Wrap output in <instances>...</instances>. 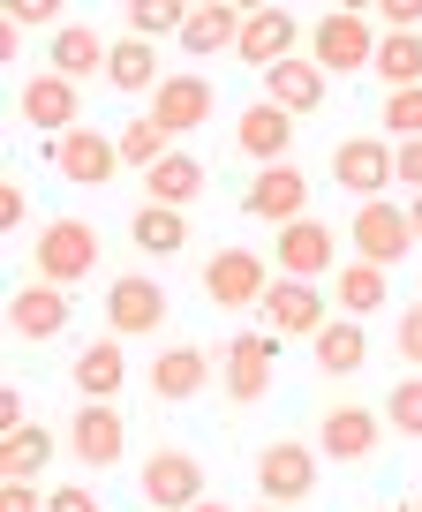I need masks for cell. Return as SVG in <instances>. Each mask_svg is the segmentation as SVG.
Segmentation results:
<instances>
[{
    "instance_id": "obj_1",
    "label": "cell",
    "mask_w": 422,
    "mask_h": 512,
    "mask_svg": "<svg viewBox=\"0 0 422 512\" xmlns=\"http://www.w3.org/2000/svg\"><path fill=\"white\" fill-rule=\"evenodd\" d=\"M31 272L46 279V287H83V279L98 272V226L83 219V211H53V219L38 226Z\"/></svg>"
},
{
    "instance_id": "obj_2",
    "label": "cell",
    "mask_w": 422,
    "mask_h": 512,
    "mask_svg": "<svg viewBox=\"0 0 422 512\" xmlns=\"http://www.w3.org/2000/svg\"><path fill=\"white\" fill-rule=\"evenodd\" d=\"M377 16H362V8H325V16L309 23V61L325 68V76H362V68L377 61Z\"/></svg>"
},
{
    "instance_id": "obj_3",
    "label": "cell",
    "mask_w": 422,
    "mask_h": 512,
    "mask_svg": "<svg viewBox=\"0 0 422 512\" xmlns=\"http://www.w3.org/2000/svg\"><path fill=\"white\" fill-rule=\"evenodd\" d=\"M272 256H257V249H211L204 256V302L211 309H227V317H242V309H257L264 302V287H272Z\"/></svg>"
},
{
    "instance_id": "obj_4",
    "label": "cell",
    "mask_w": 422,
    "mask_h": 512,
    "mask_svg": "<svg viewBox=\"0 0 422 512\" xmlns=\"http://www.w3.org/2000/svg\"><path fill=\"white\" fill-rule=\"evenodd\" d=\"M347 241H355L362 264L392 272V264H407V249H415V226H407V211L392 204V196H370V204L347 211Z\"/></svg>"
},
{
    "instance_id": "obj_5",
    "label": "cell",
    "mask_w": 422,
    "mask_h": 512,
    "mask_svg": "<svg viewBox=\"0 0 422 512\" xmlns=\"http://www.w3.org/2000/svg\"><path fill=\"white\" fill-rule=\"evenodd\" d=\"M136 497H144L151 512H189L196 497H204V460H196L189 445H159L136 467Z\"/></svg>"
},
{
    "instance_id": "obj_6",
    "label": "cell",
    "mask_w": 422,
    "mask_h": 512,
    "mask_svg": "<svg viewBox=\"0 0 422 512\" xmlns=\"http://www.w3.org/2000/svg\"><path fill=\"white\" fill-rule=\"evenodd\" d=\"M166 317H174V302H166V287H159L151 272H121V279H106V332H114V339L166 332Z\"/></svg>"
},
{
    "instance_id": "obj_7",
    "label": "cell",
    "mask_w": 422,
    "mask_h": 512,
    "mask_svg": "<svg viewBox=\"0 0 422 512\" xmlns=\"http://www.w3.org/2000/svg\"><path fill=\"white\" fill-rule=\"evenodd\" d=\"M257 317H264L272 339H317L332 324V309H325V287H317V279H272Z\"/></svg>"
},
{
    "instance_id": "obj_8",
    "label": "cell",
    "mask_w": 422,
    "mask_h": 512,
    "mask_svg": "<svg viewBox=\"0 0 422 512\" xmlns=\"http://www.w3.org/2000/svg\"><path fill=\"white\" fill-rule=\"evenodd\" d=\"M317 490V445H294V437H272L257 452V497L264 505H302Z\"/></svg>"
},
{
    "instance_id": "obj_9",
    "label": "cell",
    "mask_w": 422,
    "mask_h": 512,
    "mask_svg": "<svg viewBox=\"0 0 422 512\" xmlns=\"http://www.w3.org/2000/svg\"><path fill=\"white\" fill-rule=\"evenodd\" d=\"M242 211L249 219H264V226H294V219H309V174L302 166H257L249 174V189H242Z\"/></svg>"
},
{
    "instance_id": "obj_10",
    "label": "cell",
    "mask_w": 422,
    "mask_h": 512,
    "mask_svg": "<svg viewBox=\"0 0 422 512\" xmlns=\"http://www.w3.org/2000/svg\"><path fill=\"white\" fill-rule=\"evenodd\" d=\"M53 174L61 181H76V189H106V181L121 174V144L106 136V128H68L61 144H53Z\"/></svg>"
},
{
    "instance_id": "obj_11",
    "label": "cell",
    "mask_w": 422,
    "mask_h": 512,
    "mask_svg": "<svg viewBox=\"0 0 422 512\" xmlns=\"http://www.w3.org/2000/svg\"><path fill=\"white\" fill-rule=\"evenodd\" d=\"M68 452H76L83 467H114L121 452H129V415H121L114 400H83L76 415H68Z\"/></svg>"
},
{
    "instance_id": "obj_12",
    "label": "cell",
    "mask_w": 422,
    "mask_h": 512,
    "mask_svg": "<svg viewBox=\"0 0 422 512\" xmlns=\"http://www.w3.org/2000/svg\"><path fill=\"white\" fill-rule=\"evenodd\" d=\"M144 384L159 392L166 407H181V400H196V392H211V347H196V339H166V347L151 354Z\"/></svg>"
},
{
    "instance_id": "obj_13",
    "label": "cell",
    "mask_w": 422,
    "mask_h": 512,
    "mask_svg": "<svg viewBox=\"0 0 422 512\" xmlns=\"http://www.w3.org/2000/svg\"><path fill=\"white\" fill-rule=\"evenodd\" d=\"M23 121L38 128V136H53L61 144L68 128H83V83H68V76H53V68H38L31 83H23Z\"/></svg>"
},
{
    "instance_id": "obj_14",
    "label": "cell",
    "mask_w": 422,
    "mask_h": 512,
    "mask_svg": "<svg viewBox=\"0 0 422 512\" xmlns=\"http://www.w3.org/2000/svg\"><path fill=\"white\" fill-rule=\"evenodd\" d=\"M332 181H340L355 204L385 196L392 189V144L385 136H347V144H332Z\"/></svg>"
},
{
    "instance_id": "obj_15",
    "label": "cell",
    "mask_w": 422,
    "mask_h": 512,
    "mask_svg": "<svg viewBox=\"0 0 422 512\" xmlns=\"http://www.w3.org/2000/svg\"><path fill=\"white\" fill-rule=\"evenodd\" d=\"M332 256H340V241H332V226L309 211V219L279 226V249H272V272L279 279H325L332 272Z\"/></svg>"
},
{
    "instance_id": "obj_16",
    "label": "cell",
    "mask_w": 422,
    "mask_h": 512,
    "mask_svg": "<svg viewBox=\"0 0 422 512\" xmlns=\"http://www.w3.org/2000/svg\"><path fill=\"white\" fill-rule=\"evenodd\" d=\"M234 151H242L249 166H287V151H294V113H279L272 98L242 106V113H234Z\"/></svg>"
},
{
    "instance_id": "obj_17",
    "label": "cell",
    "mask_w": 422,
    "mask_h": 512,
    "mask_svg": "<svg viewBox=\"0 0 422 512\" xmlns=\"http://www.w3.org/2000/svg\"><path fill=\"white\" fill-rule=\"evenodd\" d=\"M211 113H219V91H211L204 76H189V68H181V76H166L159 91H151V121H159L166 136H196Z\"/></svg>"
},
{
    "instance_id": "obj_18",
    "label": "cell",
    "mask_w": 422,
    "mask_h": 512,
    "mask_svg": "<svg viewBox=\"0 0 422 512\" xmlns=\"http://www.w3.org/2000/svg\"><path fill=\"white\" fill-rule=\"evenodd\" d=\"M272 362H279V339L272 332H234L227 339V400L234 407H257L272 392Z\"/></svg>"
},
{
    "instance_id": "obj_19",
    "label": "cell",
    "mask_w": 422,
    "mask_h": 512,
    "mask_svg": "<svg viewBox=\"0 0 422 512\" xmlns=\"http://www.w3.org/2000/svg\"><path fill=\"white\" fill-rule=\"evenodd\" d=\"M317 452H325V460H340V467L377 460V415H370V407H355V400L325 407V415H317Z\"/></svg>"
},
{
    "instance_id": "obj_20",
    "label": "cell",
    "mask_w": 422,
    "mask_h": 512,
    "mask_svg": "<svg viewBox=\"0 0 422 512\" xmlns=\"http://www.w3.org/2000/svg\"><path fill=\"white\" fill-rule=\"evenodd\" d=\"M68 317H76V302H68V287H46V279H31V287L8 302V332L31 339V347H46V339L68 332Z\"/></svg>"
},
{
    "instance_id": "obj_21",
    "label": "cell",
    "mask_w": 422,
    "mask_h": 512,
    "mask_svg": "<svg viewBox=\"0 0 422 512\" xmlns=\"http://www.w3.org/2000/svg\"><path fill=\"white\" fill-rule=\"evenodd\" d=\"M294 38H302V23H294L287 8H249V23H242V46H234V53H242V61L264 76V68L294 61Z\"/></svg>"
},
{
    "instance_id": "obj_22",
    "label": "cell",
    "mask_w": 422,
    "mask_h": 512,
    "mask_svg": "<svg viewBox=\"0 0 422 512\" xmlns=\"http://www.w3.org/2000/svg\"><path fill=\"white\" fill-rule=\"evenodd\" d=\"M325 68L309 61V53H294V61H279V68H264V98H272L279 113H294V121H302V113H317L325 106Z\"/></svg>"
},
{
    "instance_id": "obj_23",
    "label": "cell",
    "mask_w": 422,
    "mask_h": 512,
    "mask_svg": "<svg viewBox=\"0 0 422 512\" xmlns=\"http://www.w3.org/2000/svg\"><path fill=\"white\" fill-rule=\"evenodd\" d=\"M242 23H249V8H227V0H204V8H189V23H181V53L211 61V53L242 46Z\"/></svg>"
},
{
    "instance_id": "obj_24",
    "label": "cell",
    "mask_w": 422,
    "mask_h": 512,
    "mask_svg": "<svg viewBox=\"0 0 422 512\" xmlns=\"http://www.w3.org/2000/svg\"><path fill=\"white\" fill-rule=\"evenodd\" d=\"M106 38H98V23H61L53 31V76H68V83H98L106 76Z\"/></svg>"
},
{
    "instance_id": "obj_25",
    "label": "cell",
    "mask_w": 422,
    "mask_h": 512,
    "mask_svg": "<svg viewBox=\"0 0 422 512\" xmlns=\"http://www.w3.org/2000/svg\"><path fill=\"white\" fill-rule=\"evenodd\" d=\"M309 362H317V377H355V369L370 362V332H362L355 317H332L325 332L309 339Z\"/></svg>"
},
{
    "instance_id": "obj_26",
    "label": "cell",
    "mask_w": 422,
    "mask_h": 512,
    "mask_svg": "<svg viewBox=\"0 0 422 512\" xmlns=\"http://www.w3.org/2000/svg\"><path fill=\"white\" fill-rule=\"evenodd\" d=\"M68 377H76L83 400H114L121 384H129V354H121V339H114V332L91 339V347L76 354V369H68Z\"/></svg>"
},
{
    "instance_id": "obj_27",
    "label": "cell",
    "mask_w": 422,
    "mask_h": 512,
    "mask_svg": "<svg viewBox=\"0 0 422 512\" xmlns=\"http://www.w3.org/2000/svg\"><path fill=\"white\" fill-rule=\"evenodd\" d=\"M196 196H204V166L189 159V151H166L159 166L144 174V204H166V211H189Z\"/></svg>"
},
{
    "instance_id": "obj_28",
    "label": "cell",
    "mask_w": 422,
    "mask_h": 512,
    "mask_svg": "<svg viewBox=\"0 0 422 512\" xmlns=\"http://www.w3.org/2000/svg\"><path fill=\"white\" fill-rule=\"evenodd\" d=\"M332 294H340V317H377V309H385V272H377V264H362V256H355V264H340V272H332Z\"/></svg>"
},
{
    "instance_id": "obj_29",
    "label": "cell",
    "mask_w": 422,
    "mask_h": 512,
    "mask_svg": "<svg viewBox=\"0 0 422 512\" xmlns=\"http://www.w3.org/2000/svg\"><path fill=\"white\" fill-rule=\"evenodd\" d=\"M370 76L385 83V91H415V83H422V31H392V38H377Z\"/></svg>"
},
{
    "instance_id": "obj_30",
    "label": "cell",
    "mask_w": 422,
    "mask_h": 512,
    "mask_svg": "<svg viewBox=\"0 0 422 512\" xmlns=\"http://www.w3.org/2000/svg\"><path fill=\"white\" fill-rule=\"evenodd\" d=\"M46 460H53V430L46 422H23L16 437H0V482H38Z\"/></svg>"
},
{
    "instance_id": "obj_31",
    "label": "cell",
    "mask_w": 422,
    "mask_h": 512,
    "mask_svg": "<svg viewBox=\"0 0 422 512\" xmlns=\"http://www.w3.org/2000/svg\"><path fill=\"white\" fill-rule=\"evenodd\" d=\"M129 241L144 256H174V249H189V211H166V204H144L129 219Z\"/></svg>"
},
{
    "instance_id": "obj_32",
    "label": "cell",
    "mask_w": 422,
    "mask_h": 512,
    "mask_svg": "<svg viewBox=\"0 0 422 512\" xmlns=\"http://www.w3.org/2000/svg\"><path fill=\"white\" fill-rule=\"evenodd\" d=\"M106 83L114 91H159V53L144 46V38H114V53H106Z\"/></svg>"
},
{
    "instance_id": "obj_33",
    "label": "cell",
    "mask_w": 422,
    "mask_h": 512,
    "mask_svg": "<svg viewBox=\"0 0 422 512\" xmlns=\"http://www.w3.org/2000/svg\"><path fill=\"white\" fill-rule=\"evenodd\" d=\"M114 144H121V166L151 174V166H159L166 151H174V136H166V128L151 121V113H136V121H121V128H114Z\"/></svg>"
},
{
    "instance_id": "obj_34",
    "label": "cell",
    "mask_w": 422,
    "mask_h": 512,
    "mask_svg": "<svg viewBox=\"0 0 422 512\" xmlns=\"http://www.w3.org/2000/svg\"><path fill=\"white\" fill-rule=\"evenodd\" d=\"M181 23H189L181 0H136V8H129V31L144 38V46H151V38H181Z\"/></svg>"
},
{
    "instance_id": "obj_35",
    "label": "cell",
    "mask_w": 422,
    "mask_h": 512,
    "mask_svg": "<svg viewBox=\"0 0 422 512\" xmlns=\"http://www.w3.org/2000/svg\"><path fill=\"white\" fill-rule=\"evenodd\" d=\"M377 121H385V136H400V144H415V136H422V83H415V91H385V106H377Z\"/></svg>"
},
{
    "instance_id": "obj_36",
    "label": "cell",
    "mask_w": 422,
    "mask_h": 512,
    "mask_svg": "<svg viewBox=\"0 0 422 512\" xmlns=\"http://www.w3.org/2000/svg\"><path fill=\"white\" fill-rule=\"evenodd\" d=\"M385 422H392L400 437H422V369H415V377H400V384H392Z\"/></svg>"
},
{
    "instance_id": "obj_37",
    "label": "cell",
    "mask_w": 422,
    "mask_h": 512,
    "mask_svg": "<svg viewBox=\"0 0 422 512\" xmlns=\"http://www.w3.org/2000/svg\"><path fill=\"white\" fill-rule=\"evenodd\" d=\"M392 181H400L407 196H422V136H415V144H400V151H392Z\"/></svg>"
},
{
    "instance_id": "obj_38",
    "label": "cell",
    "mask_w": 422,
    "mask_h": 512,
    "mask_svg": "<svg viewBox=\"0 0 422 512\" xmlns=\"http://www.w3.org/2000/svg\"><path fill=\"white\" fill-rule=\"evenodd\" d=\"M377 23H385V38H392V31H422V0H385V8H377Z\"/></svg>"
},
{
    "instance_id": "obj_39",
    "label": "cell",
    "mask_w": 422,
    "mask_h": 512,
    "mask_svg": "<svg viewBox=\"0 0 422 512\" xmlns=\"http://www.w3.org/2000/svg\"><path fill=\"white\" fill-rule=\"evenodd\" d=\"M46 512H98V497L83 482H61V490H46Z\"/></svg>"
},
{
    "instance_id": "obj_40",
    "label": "cell",
    "mask_w": 422,
    "mask_h": 512,
    "mask_svg": "<svg viewBox=\"0 0 422 512\" xmlns=\"http://www.w3.org/2000/svg\"><path fill=\"white\" fill-rule=\"evenodd\" d=\"M8 23H16V31H38V23H61V8H53V0H16Z\"/></svg>"
},
{
    "instance_id": "obj_41",
    "label": "cell",
    "mask_w": 422,
    "mask_h": 512,
    "mask_svg": "<svg viewBox=\"0 0 422 512\" xmlns=\"http://www.w3.org/2000/svg\"><path fill=\"white\" fill-rule=\"evenodd\" d=\"M400 362H415V369H422V302H415V309H400Z\"/></svg>"
},
{
    "instance_id": "obj_42",
    "label": "cell",
    "mask_w": 422,
    "mask_h": 512,
    "mask_svg": "<svg viewBox=\"0 0 422 512\" xmlns=\"http://www.w3.org/2000/svg\"><path fill=\"white\" fill-rule=\"evenodd\" d=\"M0 512H46L38 482H0Z\"/></svg>"
},
{
    "instance_id": "obj_43",
    "label": "cell",
    "mask_w": 422,
    "mask_h": 512,
    "mask_svg": "<svg viewBox=\"0 0 422 512\" xmlns=\"http://www.w3.org/2000/svg\"><path fill=\"white\" fill-rule=\"evenodd\" d=\"M23 211H31V196H23V181H0V226H23Z\"/></svg>"
},
{
    "instance_id": "obj_44",
    "label": "cell",
    "mask_w": 422,
    "mask_h": 512,
    "mask_svg": "<svg viewBox=\"0 0 422 512\" xmlns=\"http://www.w3.org/2000/svg\"><path fill=\"white\" fill-rule=\"evenodd\" d=\"M16 430H23V392L0 384V437H16Z\"/></svg>"
},
{
    "instance_id": "obj_45",
    "label": "cell",
    "mask_w": 422,
    "mask_h": 512,
    "mask_svg": "<svg viewBox=\"0 0 422 512\" xmlns=\"http://www.w3.org/2000/svg\"><path fill=\"white\" fill-rule=\"evenodd\" d=\"M407 226H415V241H422V196H407Z\"/></svg>"
},
{
    "instance_id": "obj_46",
    "label": "cell",
    "mask_w": 422,
    "mask_h": 512,
    "mask_svg": "<svg viewBox=\"0 0 422 512\" xmlns=\"http://www.w3.org/2000/svg\"><path fill=\"white\" fill-rule=\"evenodd\" d=\"M189 512H234V505H219V497H196V505Z\"/></svg>"
},
{
    "instance_id": "obj_47",
    "label": "cell",
    "mask_w": 422,
    "mask_h": 512,
    "mask_svg": "<svg viewBox=\"0 0 422 512\" xmlns=\"http://www.w3.org/2000/svg\"><path fill=\"white\" fill-rule=\"evenodd\" d=\"M257 512H287V505H257Z\"/></svg>"
},
{
    "instance_id": "obj_48",
    "label": "cell",
    "mask_w": 422,
    "mask_h": 512,
    "mask_svg": "<svg viewBox=\"0 0 422 512\" xmlns=\"http://www.w3.org/2000/svg\"><path fill=\"white\" fill-rule=\"evenodd\" d=\"M392 512H400V505H392ZM407 512H415V505H407Z\"/></svg>"
},
{
    "instance_id": "obj_49",
    "label": "cell",
    "mask_w": 422,
    "mask_h": 512,
    "mask_svg": "<svg viewBox=\"0 0 422 512\" xmlns=\"http://www.w3.org/2000/svg\"><path fill=\"white\" fill-rule=\"evenodd\" d=\"M415 512H422V497H415Z\"/></svg>"
}]
</instances>
